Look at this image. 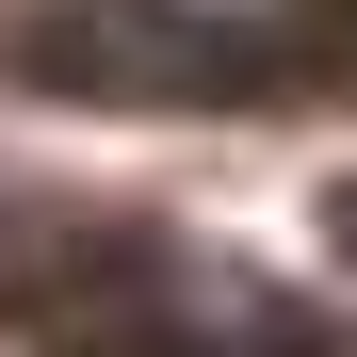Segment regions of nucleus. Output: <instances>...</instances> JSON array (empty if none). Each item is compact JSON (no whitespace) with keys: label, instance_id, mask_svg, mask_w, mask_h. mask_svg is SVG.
Returning a JSON list of instances; mask_svg holds the SVG:
<instances>
[{"label":"nucleus","instance_id":"f257e3e1","mask_svg":"<svg viewBox=\"0 0 357 357\" xmlns=\"http://www.w3.org/2000/svg\"><path fill=\"white\" fill-rule=\"evenodd\" d=\"M325 227H341V244H357V178H341V195H325Z\"/></svg>","mask_w":357,"mask_h":357}]
</instances>
